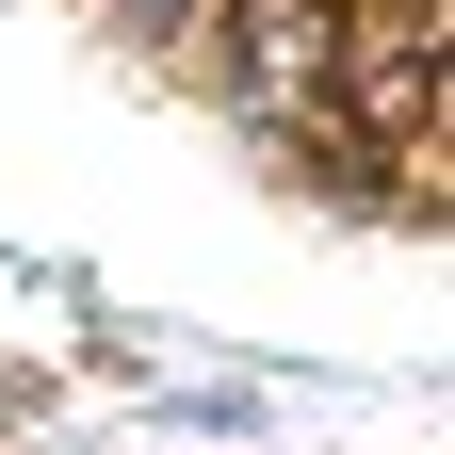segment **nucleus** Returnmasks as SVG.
I'll list each match as a JSON object with an SVG mask.
<instances>
[{
	"label": "nucleus",
	"mask_w": 455,
	"mask_h": 455,
	"mask_svg": "<svg viewBox=\"0 0 455 455\" xmlns=\"http://www.w3.org/2000/svg\"><path fill=\"white\" fill-rule=\"evenodd\" d=\"M244 49H260V82H276V98H309V82L341 66V33H325V0H244Z\"/></svg>",
	"instance_id": "nucleus-1"
}]
</instances>
